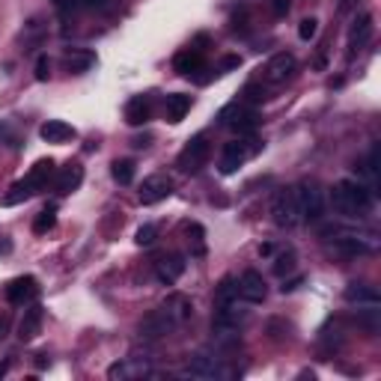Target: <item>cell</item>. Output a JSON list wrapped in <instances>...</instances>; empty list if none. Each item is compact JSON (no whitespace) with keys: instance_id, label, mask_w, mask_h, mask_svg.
<instances>
[{"instance_id":"6da1fadb","label":"cell","mask_w":381,"mask_h":381,"mask_svg":"<svg viewBox=\"0 0 381 381\" xmlns=\"http://www.w3.org/2000/svg\"><path fill=\"white\" fill-rule=\"evenodd\" d=\"M330 203H334L337 214H343V218H349V221H357L363 214H370V209L375 203V194L363 185V182L343 179L330 188Z\"/></svg>"},{"instance_id":"7a4b0ae2","label":"cell","mask_w":381,"mask_h":381,"mask_svg":"<svg viewBox=\"0 0 381 381\" xmlns=\"http://www.w3.org/2000/svg\"><path fill=\"white\" fill-rule=\"evenodd\" d=\"M322 236L330 239V247L340 256H367L375 254L378 239L372 233H357V229H340V226H325Z\"/></svg>"},{"instance_id":"3957f363","label":"cell","mask_w":381,"mask_h":381,"mask_svg":"<svg viewBox=\"0 0 381 381\" xmlns=\"http://www.w3.org/2000/svg\"><path fill=\"white\" fill-rule=\"evenodd\" d=\"M218 120H221V125L233 128L236 135H251V131H256V125H259V113L247 102H233V105H226L221 110Z\"/></svg>"},{"instance_id":"277c9868","label":"cell","mask_w":381,"mask_h":381,"mask_svg":"<svg viewBox=\"0 0 381 381\" xmlns=\"http://www.w3.org/2000/svg\"><path fill=\"white\" fill-rule=\"evenodd\" d=\"M271 221L277 226H298L301 224V212H298V200H295V188H280L271 200Z\"/></svg>"},{"instance_id":"5b68a950","label":"cell","mask_w":381,"mask_h":381,"mask_svg":"<svg viewBox=\"0 0 381 381\" xmlns=\"http://www.w3.org/2000/svg\"><path fill=\"white\" fill-rule=\"evenodd\" d=\"M295 200H298V212H301V221H319L325 212V194L316 182H301L295 188Z\"/></svg>"},{"instance_id":"8992f818","label":"cell","mask_w":381,"mask_h":381,"mask_svg":"<svg viewBox=\"0 0 381 381\" xmlns=\"http://www.w3.org/2000/svg\"><path fill=\"white\" fill-rule=\"evenodd\" d=\"M209 155H212V143H209V137H206V135H194V137L185 143V149L179 152L176 164H179V170H182V173H197V170H200L203 164L209 161Z\"/></svg>"},{"instance_id":"52a82bcc","label":"cell","mask_w":381,"mask_h":381,"mask_svg":"<svg viewBox=\"0 0 381 381\" xmlns=\"http://www.w3.org/2000/svg\"><path fill=\"white\" fill-rule=\"evenodd\" d=\"M185 375L191 378H203V381H214V378H229V375H236V370H226L221 357H214L209 352H200V355H194L188 360V367H185Z\"/></svg>"},{"instance_id":"ba28073f","label":"cell","mask_w":381,"mask_h":381,"mask_svg":"<svg viewBox=\"0 0 381 381\" xmlns=\"http://www.w3.org/2000/svg\"><path fill=\"white\" fill-rule=\"evenodd\" d=\"M158 316L164 319V325H167V330H176V328H182L185 322H191V316H194V304H191V298L188 295H170L167 301H164L161 307H158Z\"/></svg>"},{"instance_id":"9c48e42d","label":"cell","mask_w":381,"mask_h":381,"mask_svg":"<svg viewBox=\"0 0 381 381\" xmlns=\"http://www.w3.org/2000/svg\"><path fill=\"white\" fill-rule=\"evenodd\" d=\"M251 143H254V140H229V143L224 146L221 164H218L224 176H233L247 158L259 152V146H251Z\"/></svg>"},{"instance_id":"30bf717a","label":"cell","mask_w":381,"mask_h":381,"mask_svg":"<svg viewBox=\"0 0 381 381\" xmlns=\"http://www.w3.org/2000/svg\"><path fill=\"white\" fill-rule=\"evenodd\" d=\"M170 194H173V179L155 173V176L143 179V185L137 191V200H140V206H155L161 200H167Z\"/></svg>"},{"instance_id":"8fae6325","label":"cell","mask_w":381,"mask_h":381,"mask_svg":"<svg viewBox=\"0 0 381 381\" xmlns=\"http://www.w3.org/2000/svg\"><path fill=\"white\" fill-rule=\"evenodd\" d=\"M236 283H239V298H241V301H247V304H262L265 295H268V286H265L262 274L254 271V268H247V271L236 280Z\"/></svg>"},{"instance_id":"7c38bea8","label":"cell","mask_w":381,"mask_h":381,"mask_svg":"<svg viewBox=\"0 0 381 381\" xmlns=\"http://www.w3.org/2000/svg\"><path fill=\"white\" fill-rule=\"evenodd\" d=\"M292 72H295V57L289 51H280L265 63L262 80L265 84H286V78H292Z\"/></svg>"},{"instance_id":"4fadbf2b","label":"cell","mask_w":381,"mask_h":381,"mask_svg":"<svg viewBox=\"0 0 381 381\" xmlns=\"http://www.w3.org/2000/svg\"><path fill=\"white\" fill-rule=\"evenodd\" d=\"M36 295H39V280L30 277V274L9 280V286H6V301L15 304V307H21L24 301H33Z\"/></svg>"},{"instance_id":"5bb4252c","label":"cell","mask_w":381,"mask_h":381,"mask_svg":"<svg viewBox=\"0 0 381 381\" xmlns=\"http://www.w3.org/2000/svg\"><path fill=\"white\" fill-rule=\"evenodd\" d=\"M185 268H188V262H185V256L182 254H167L164 259H158V265H155V277H158V283L161 286H173L176 280L185 274Z\"/></svg>"},{"instance_id":"9a60e30c","label":"cell","mask_w":381,"mask_h":381,"mask_svg":"<svg viewBox=\"0 0 381 381\" xmlns=\"http://www.w3.org/2000/svg\"><path fill=\"white\" fill-rule=\"evenodd\" d=\"M370 39H372V15L360 12L357 19L352 21V30H349V57H355Z\"/></svg>"},{"instance_id":"2e32d148","label":"cell","mask_w":381,"mask_h":381,"mask_svg":"<svg viewBox=\"0 0 381 381\" xmlns=\"http://www.w3.org/2000/svg\"><path fill=\"white\" fill-rule=\"evenodd\" d=\"M140 375H149V360L143 357H125V360H117L113 367L108 370V378L110 381H128V378H140Z\"/></svg>"},{"instance_id":"e0dca14e","label":"cell","mask_w":381,"mask_h":381,"mask_svg":"<svg viewBox=\"0 0 381 381\" xmlns=\"http://www.w3.org/2000/svg\"><path fill=\"white\" fill-rule=\"evenodd\" d=\"M80 182H84V167H80L78 161H69V164H66V167L60 170V176L54 179V191H57L60 197H66V194L78 191Z\"/></svg>"},{"instance_id":"ac0fdd59","label":"cell","mask_w":381,"mask_h":381,"mask_svg":"<svg viewBox=\"0 0 381 381\" xmlns=\"http://www.w3.org/2000/svg\"><path fill=\"white\" fill-rule=\"evenodd\" d=\"M149 120H152V95H135L125 105V122L137 128V125H146Z\"/></svg>"},{"instance_id":"d6986e66","label":"cell","mask_w":381,"mask_h":381,"mask_svg":"<svg viewBox=\"0 0 381 381\" xmlns=\"http://www.w3.org/2000/svg\"><path fill=\"white\" fill-rule=\"evenodd\" d=\"M343 298L349 304H357V307H378L381 304L378 289L370 286V283H349V286H345V292H343Z\"/></svg>"},{"instance_id":"ffe728a7","label":"cell","mask_w":381,"mask_h":381,"mask_svg":"<svg viewBox=\"0 0 381 381\" xmlns=\"http://www.w3.org/2000/svg\"><path fill=\"white\" fill-rule=\"evenodd\" d=\"M39 137H42L45 143H69V140L78 137V131H75V125L63 122V120H48V122H42V128H39Z\"/></svg>"},{"instance_id":"44dd1931","label":"cell","mask_w":381,"mask_h":381,"mask_svg":"<svg viewBox=\"0 0 381 381\" xmlns=\"http://www.w3.org/2000/svg\"><path fill=\"white\" fill-rule=\"evenodd\" d=\"M54 167H57L54 158H39V161L30 167V173L24 176V182H27V185H30L33 191L39 194V191H45V188H48V182H51V176H54Z\"/></svg>"},{"instance_id":"7402d4cb","label":"cell","mask_w":381,"mask_h":381,"mask_svg":"<svg viewBox=\"0 0 381 381\" xmlns=\"http://www.w3.org/2000/svg\"><path fill=\"white\" fill-rule=\"evenodd\" d=\"M42 322H45V310L39 304H33L30 310H24V316L19 322V337L27 343V340H36L42 334Z\"/></svg>"},{"instance_id":"603a6c76","label":"cell","mask_w":381,"mask_h":381,"mask_svg":"<svg viewBox=\"0 0 381 381\" xmlns=\"http://www.w3.org/2000/svg\"><path fill=\"white\" fill-rule=\"evenodd\" d=\"M191 95H185V93H170L167 98H164V117H167V122H173V125H179L182 120H185V113L191 110Z\"/></svg>"},{"instance_id":"cb8c5ba5","label":"cell","mask_w":381,"mask_h":381,"mask_svg":"<svg viewBox=\"0 0 381 381\" xmlns=\"http://www.w3.org/2000/svg\"><path fill=\"white\" fill-rule=\"evenodd\" d=\"M173 69H176L179 75H194V72H200V69H203V48L191 45V48H185V51H179L176 60H173Z\"/></svg>"},{"instance_id":"d4e9b609","label":"cell","mask_w":381,"mask_h":381,"mask_svg":"<svg viewBox=\"0 0 381 381\" xmlns=\"http://www.w3.org/2000/svg\"><path fill=\"white\" fill-rule=\"evenodd\" d=\"M63 63H66V69H69L72 75H84V72H90L95 66V54L87 51V48H75V51L66 54Z\"/></svg>"},{"instance_id":"484cf974","label":"cell","mask_w":381,"mask_h":381,"mask_svg":"<svg viewBox=\"0 0 381 381\" xmlns=\"http://www.w3.org/2000/svg\"><path fill=\"white\" fill-rule=\"evenodd\" d=\"M239 301V283L233 277H224L218 292H214V307H224V304H233Z\"/></svg>"},{"instance_id":"4316f807","label":"cell","mask_w":381,"mask_h":381,"mask_svg":"<svg viewBox=\"0 0 381 381\" xmlns=\"http://www.w3.org/2000/svg\"><path fill=\"white\" fill-rule=\"evenodd\" d=\"M57 224V206H45L39 214H36V221H33V233L36 236H45L48 229H54Z\"/></svg>"},{"instance_id":"83f0119b","label":"cell","mask_w":381,"mask_h":381,"mask_svg":"<svg viewBox=\"0 0 381 381\" xmlns=\"http://www.w3.org/2000/svg\"><path fill=\"white\" fill-rule=\"evenodd\" d=\"M113 179L120 182V185H131L135 182V161H128V158H122V161H113Z\"/></svg>"},{"instance_id":"f1b7e54d","label":"cell","mask_w":381,"mask_h":381,"mask_svg":"<svg viewBox=\"0 0 381 381\" xmlns=\"http://www.w3.org/2000/svg\"><path fill=\"white\" fill-rule=\"evenodd\" d=\"M185 233H188V241L194 244V254L203 256V254H206V229H203L200 224H188Z\"/></svg>"},{"instance_id":"f546056e","label":"cell","mask_w":381,"mask_h":381,"mask_svg":"<svg viewBox=\"0 0 381 381\" xmlns=\"http://www.w3.org/2000/svg\"><path fill=\"white\" fill-rule=\"evenodd\" d=\"M289 271H295V254H292V251L280 254V256L274 259V274H277V277H283V274H289Z\"/></svg>"},{"instance_id":"4dcf8cb0","label":"cell","mask_w":381,"mask_h":381,"mask_svg":"<svg viewBox=\"0 0 381 381\" xmlns=\"http://www.w3.org/2000/svg\"><path fill=\"white\" fill-rule=\"evenodd\" d=\"M155 239H158V226H155V224H143V226L137 229V236H135V241H137L140 247L155 244Z\"/></svg>"},{"instance_id":"1f68e13d","label":"cell","mask_w":381,"mask_h":381,"mask_svg":"<svg viewBox=\"0 0 381 381\" xmlns=\"http://www.w3.org/2000/svg\"><path fill=\"white\" fill-rule=\"evenodd\" d=\"M316 33H319V21L316 19H304L301 24H298V36H301L304 42H310Z\"/></svg>"},{"instance_id":"d6a6232c","label":"cell","mask_w":381,"mask_h":381,"mask_svg":"<svg viewBox=\"0 0 381 381\" xmlns=\"http://www.w3.org/2000/svg\"><path fill=\"white\" fill-rule=\"evenodd\" d=\"M241 95H244V102H251V105H256V102H262V98H265V90H262L259 84H247Z\"/></svg>"},{"instance_id":"836d02e7","label":"cell","mask_w":381,"mask_h":381,"mask_svg":"<svg viewBox=\"0 0 381 381\" xmlns=\"http://www.w3.org/2000/svg\"><path fill=\"white\" fill-rule=\"evenodd\" d=\"M51 78V60H48L45 54L36 60V80H48Z\"/></svg>"},{"instance_id":"e575fe53","label":"cell","mask_w":381,"mask_h":381,"mask_svg":"<svg viewBox=\"0 0 381 381\" xmlns=\"http://www.w3.org/2000/svg\"><path fill=\"white\" fill-rule=\"evenodd\" d=\"M292 9V0H271V12L274 15H286Z\"/></svg>"},{"instance_id":"d590c367","label":"cell","mask_w":381,"mask_h":381,"mask_svg":"<svg viewBox=\"0 0 381 381\" xmlns=\"http://www.w3.org/2000/svg\"><path fill=\"white\" fill-rule=\"evenodd\" d=\"M51 4L63 12V15H69V12H75V0H51Z\"/></svg>"},{"instance_id":"8d00e7d4","label":"cell","mask_w":381,"mask_h":381,"mask_svg":"<svg viewBox=\"0 0 381 381\" xmlns=\"http://www.w3.org/2000/svg\"><path fill=\"white\" fill-rule=\"evenodd\" d=\"M239 66H241V60H239V57H226V60L221 63V72H229V69H239Z\"/></svg>"},{"instance_id":"74e56055","label":"cell","mask_w":381,"mask_h":381,"mask_svg":"<svg viewBox=\"0 0 381 381\" xmlns=\"http://www.w3.org/2000/svg\"><path fill=\"white\" fill-rule=\"evenodd\" d=\"M304 283V277H295V280H289V283H283V286H280V292H292V289H298V286H301Z\"/></svg>"},{"instance_id":"f35d334b","label":"cell","mask_w":381,"mask_h":381,"mask_svg":"<svg viewBox=\"0 0 381 381\" xmlns=\"http://www.w3.org/2000/svg\"><path fill=\"white\" fill-rule=\"evenodd\" d=\"M48 363H51V360H48V355H42V352H39V355H36V367H39V370H45Z\"/></svg>"},{"instance_id":"ab89813d","label":"cell","mask_w":381,"mask_h":381,"mask_svg":"<svg viewBox=\"0 0 381 381\" xmlns=\"http://www.w3.org/2000/svg\"><path fill=\"white\" fill-rule=\"evenodd\" d=\"M84 4H87L90 9H102V6L108 4V0H84Z\"/></svg>"},{"instance_id":"60d3db41","label":"cell","mask_w":381,"mask_h":381,"mask_svg":"<svg viewBox=\"0 0 381 381\" xmlns=\"http://www.w3.org/2000/svg\"><path fill=\"white\" fill-rule=\"evenodd\" d=\"M271 254H274L271 244H262V247H259V256H271Z\"/></svg>"},{"instance_id":"b9f144b4","label":"cell","mask_w":381,"mask_h":381,"mask_svg":"<svg viewBox=\"0 0 381 381\" xmlns=\"http://www.w3.org/2000/svg\"><path fill=\"white\" fill-rule=\"evenodd\" d=\"M6 370H9V360H4V363H0V378L6 375Z\"/></svg>"},{"instance_id":"7bdbcfd3","label":"cell","mask_w":381,"mask_h":381,"mask_svg":"<svg viewBox=\"0 0 381 381\" xmlns=\"http://www.w3.org/2000/svg\"><path fill=\"white\" fill-rule=\"evenodd\" d=\"M4 334H6V322L0 319V340H4Z\"/></svg>"}]
</instances>
